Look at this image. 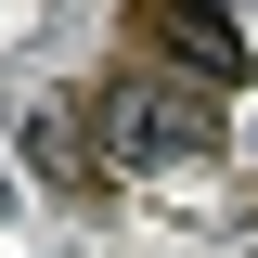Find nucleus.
<instances>
[{"label": "nucleus", "instance_id": "1", "mask_svg": "<svg viewBox=\"0 0 258 258\" xmlns=\"http://www.w3.org/2000/svg\"><path fill=\"white\" fill-rule=\"evenodd\" d=\"M103 142H116V168H181V155L220 142V116H207L194 91H155V78H142V91L103 103Z\"/></svg>", "mask_w": 258, "mask_h": 258}, {"label": "nucleus", "instance_id": "2", "mask_svg": "<svg viewBox=\"0 0 258 258\" xmlns=\"http://www.w3.org/2000/svg\"><path fill=\"white\" fill-rule=\"evenodd\" d=\"M142 52L181 64V78H207V91L245 78V26H232V0H142Z\"/></svg>", "mask_w": 258, "mask_h": 258}, {"label": "nucleus", "instance_id": "3", "mask_svg": "<svg viewBox=\"0 0 258 258\" xmlns=\"http://www.w3.org/2000/svg\"><path fill=\"white\" fill-rule=\"evenodd\" d=\"M26 168H52V181H78V129H64V116H26Z\"/></svg>", "mask_w": 258, "mask_h": 258}]
</instances>
